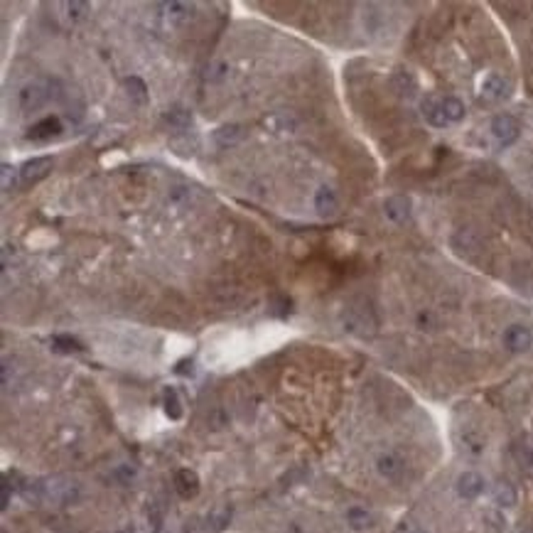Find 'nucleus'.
Instances as JSON below:
<instances>
[{
    "instance_id": "31",
    "label": "nucleus",
    "mask_w": 533,
    "mask_h": 533,
    "mask_svg": "<svg viewBox=\"0 0 533 533\" xmlns=\"http://www.w3.org/2000/svg\"><path fill=\"white\" fill-rule=\"evenodd\" d=\"M192 359H182L180 361L177 366H175V374H180V376H187V374H192Z\"/></svg>"
},
{
    "instance_id": "25",
    "label": "nucleus",
    "mask_w": 533,
    "mask_h": 533,
    "mask_svg": "<svg viewBox=\"0 0 533 533\" xmlns=\"http://www.w3.org/2000/svg\"><path fill=\"white\" fill-rule=\"evenodd\" d=\"M52 346H55L57 351H62V354H72V351H84V344L79 342V339L69 337V334H57V337H52Z\"/></svg>"
},
{
    "instance_id": "4",
    "label": "nucleus",
    "mask_w": 533,
    "mask_h": 533,
    "mask_svg": "<svg viewBox=\"0 0 533 533\" xmlns=\"http://www.w3.org/2000/svg\"><path fill=\"white\" fill-rule=\"evenodd\" d=\"M489 131H492L494 141H497L502 148L511 145V143H516V141H519V136H521L519 121H516L514 116H509V114L494 116V121H492V126H489Z\"/></svg>"
},
{
    "instance_id": "26",
    "label": "nucleus",
    "mask_w": 533,
    "mask_h": 533,
    "mask_svg": "<svg viewBox=\"0 0 533 533\" xmlns=\"http://www.w3.org/2000/svg\"><path fill=\"white\" fill-rule=\"evenodd\" d=\"M263 126L270 128V131H287V128H295V121L287 114H273L268 119H263Z\"/></svg>"
},
{
    "instance_id": "14",
    "label": "nucleus",
    "mask_w": 533,
    "mask_h": 533,
    "mask_svg": "<svg viewBox=\"0 0 533 533\" xmlns=\"http://www.w3.org/2000/svg\"><path fill=\"white\" fill-rule=\"evenodd\" d=\"M160 10H163V18L167 20V23L172 25H180V23H187L192 20V15H194V5L192 3H180V0H172V3H163L158 5Z\"/></svg>"
},
{
    "instance_id": "5",
    "label": "nucleus",
    "mask_w": 533,
    "mask_h": 533,
    "mask_svg": "<svg viewBox=\"0 0 533 533\" xmlns=\"http://www.w3.org/2000/svg\"><path fill=\"white\" fill-rule=\"evenodd\" d=\"M52 167H55V163H52V158H47V155L28 160V163H23V167H20V185H23V187H30V185L42 182V180L52 172Z\"/></svg>"
},
{
    "instance_id": "21",
    "label": "nucleus",
    "mask_w": 533,
    "mask_h": 533,
    "mask_svg": "<svg viewBox=\"0 0 533 533\" xmlns=\"http://www.w3.org/2000/svg\"><path fill=\"white\" fill-rule=\"evenodd\" d=\"M492 497H494V502L502 506V509H511V506H516V502H519V494H516L514 484L506 482V479H502V482L494 484Z\"/></svg>"
},
{
    "instance_id": "22",
    "label": "nucleus",
    "mask_w": 533,
    "mask_h": 533,
    "mask_svg": "<svg viewBox=\"0 0 533 533\" xmlns=\"http://www.w3.org/2000/svg\"><path fill=\"white\" fill-rule=\"evenodd\" d=\"M126 87V94L131 96V101H136V104H148V87L145 82H143L141 77H128L123 82Z\"/></svg>"
},
{
    "instance_id": "23",
    "label": "nucleus",
    "mask_w": 533,
    "mask_h": 533,
    "mask_svg": "<svg viewBox=\"0 0 533 533\" xmlns=\"http://www.w3.org/2000/svg\"><path fill=\"white\" fill-rule=\"evenodd\" d=\"M442 106H445V116L450 123H460V121L465 119L467 109L457 96H445V99H442Z\"/></svg>"
},
{
    "instance_id": "20",
    "label": "nucleus",
    "mask_w": 533,
    "mask_h": 533,
    "mask_svg": "<svg viewBox=\"0 0 533 533\" xmlns=\"http://www.w3.org/2000/svg\"><path fill=\"white\" fill-rule=\"evenodd\" d=\"M165 123L172 128L175 133H185V131H189V126H192V114L185 106H172V109L165 114Z\"/></svg>"
},
{
    "instance_id": "13",
    "label": "nucleus",
    "mask_w": 533,
    "mask_h": 533,
    "mask_svg": "<svg viewBox=\"0 0 533 533\" xmlns=\"http://www.w3.org/2000/svg\"><path fill=\"white\" fill-rule=\"evenodd\" d=\"M344 519H346V526L356 533H364V531L374 529V524H376V516L371 514V509H366V506H349Z\"/></svg>"
},
{
    "instance_id": "29",
    "label": "nucleus",
    "mask_w": 533,
    "mask_h": 533,
    "mask_svg": "<svg viewBox=\"0 0 533 533\" xmlns=\"http://www.w3.org/2000/svg\"><path fill=\"white\" fill-rule=\"evenodd\" d=\"M514 455H516V460H519L521 465H526V467H533V450H531L529 445H516Z\"/></svg>"
},
{
    "instance_id": "3",
    "label": "nucleus",
    "mask_w": 533,
    "mask_h": 533,
    "mask_svg": "<svg viewBox=\"0 0 533 533\" xmlns=\"http://www.w3.org/2000/svg\"><path fill=\"white\" fill-rule=\"evenodd\" d=\"M52 99L50 84L45 82H28L23 89L18 92V104L23 111H37Z\"/></svg>"
},
{
    "instance_id": "30",
    "label": "nucleus",
    "mask_w": 533,
    "mask_h": 533,
    "mask_svg": "<svg viewBox=\"0 0 533 533\" xmlns=\"http://www.w3.org/2000/svg\"><path fill=\"white\" fill-rule=\"evenodd\" d=\"M224 77H226V64H221V62L211 64L209 72H207V79H209V82H221Z\"/></svg>"
},
{
    "instance_id": "17",
    "label": "nucleus",
    "mask_w": 533,
    "mask_h": 533,
    "mask_svg": "<svg viewBox=\"0 0 533 533\" xmlns=\"http://www.w3.org/2000/svg\"><path fill=\"white\" fill-rule=\"evenodd\" d=\"M233 519V506L231 504H216L214 509L209 511V516H207V529L211 533H221L229 529V524H231Z\"/></svg>"
},
{
    "instance_id": "7",
    "label": "nucleus",
    "mask_w": 533,
    "mask_h": 533,
    "mask_svg": "<svg viewBox=\"0 0 533 533\" xmlns=\"http://www.w3.org/2000/svg\"><path fill=\"white\" fill-rule=\"evenodd\" d=\"M376 472L381 474L386 482H398L406 474V460L398 452H381L376 457Z\"/></svg>"
},
{
    "instance_id": "35",
    "label": "nucleus",
    "mask_w": 533,
    "mask_h": 533,
    "mask_svg": "<svg viewBox=\"0 0 533 533\" xmlns=\"http://www.w3.org/2000/svg\"><path fill=\"white\" fill-rule=\"evenodd\" d=\"M150 533H165V529H155V531H150Z\"/></svg>"
},
{
    "instance_id": "2",
    "label": "nucleus",
    "mask_w": 533,
    "mask_h": 533,
    "mask_svg": "<svg viewBox=\"0 0 533 533\" xmlns=\"http://www.w3.org/2000/svg\"><path fill=\"white\" fill-rule=\"evenodd\" d=\"M509 94H511V84L504 74H499V72L484 74L482 84H479V96H482L484 101H489V104H502V101L509 99Z\"/></svg>"
},
{
    "instance_id": "1",
    "label": "nucleus",
    "mask_w": 533,
    "mask_h": 533,
    "mask_svg": "<svg viewBox=\"0 0 533 533\" xmlns=\"http://www.w3.org/2000/svg\"><path fill=\"white\" fill-rule=\"evenodd\" d=\"M40 494H42V502H50V504H57V506H69V504L79 502V497H82V487L69 477H52V479L40 482Z\"/></svg>"
},
{
    "instance_id": "16",
    "label": "nucleus",
    "mask_w": 533,
    "mask_h": 533,
    "mask_svg": "<svg viewBox=\"0 0 533 533\" xmlns=\"http://www.w3.org/2000/svg\"><path fill=\"white\" fill-rule=\"evenodd\" d=\"M211 138H214V143L219 148H233V145H238L243 138H246V128L238 126V123H226V126L216 128Z\"/></svg>"
},
{
    "instance_id": "32",
    "label": "nucleus",
    "mask_w": 533,
    "mask_h": 533,
    "mask_svg": "<svg viewBox=\"0 0 533 533\" xmlns=\"http://www.w3.org/2000/svg\"><path fill=\"white\" fill-rule=\"evenodd\" d=\"M430 324H433V314H430V312H420L418 314V327L420 329H430Z\"/></svg>"
},
{
    "instance_id": "12",
    "label": "nucleus",
    "mask_w": 533,
    "mask_h": 533,
    "mask_svg": "<svg viewBox=\"0 0 533 533\" xmlns=\"http://www.w3.org/2000/svg\"><path fill=\"white\" fill-rule=\"evenodd\" d=\"M175 489H177V494L182 499H194L197 494H199V489H202L199 474H197L194 470H189V467L177 470V472H175Z\"/></svg>"
},
{
    "instance_id": "33",
    "label": "nucleus",
    "mask_w": 533,
    "mask_h": 533,
    "mask_svg": "<svg viewBox=\"0 0 533 533\" xmlns=\"http://www.w3.org/2000/svg\"><path fill=\"white\" fill-rule=\"evenodd\" d=\"M403 533H425V531L418 529V526H403Z\"/></svg>"
},
{
    "instance_id": "18",
    "label": "nucleus",
    "mask_w": 533,
    "mask_h": 533,
    "mask_svg": "<svg viewBox=\"0 0 533 533\" xmlns=\"http://www.w3.org/2000/svg\"><path fill=\"white\" fill-rule=\"evenodd\" d=\"M170 148H172L180 158H192L197 153V148H199V138H197L192 131L175 133V136L170 138Z\"/></svg>"
},
{
    "instance_id": "11",
    "label": "nucleus",
    "mask_w": 533,
    "mask_h": 533,
    "mask_svg": "<svg viewBox=\"0 0 533 533\" xmlns=\"http://www.w3.org/2000/svg\"><path fill=\"white\" fill-rule=\"evenodd\" d=\"M410 199L406 194H393L383 202V214H386L388 221L393 224H406L410 219Z\"/></svg>"
},
{
    "instance_id": "27",
    "label": "nucleus",
    "mask_w": 533,
    "mask_h": 533,
    "mask_svg": "<svg viewBox=\"0 0 533 533\" xmlns=\"http://www.w3.org/2000/svg\"><path fill=\"white\" fill-rule=\"evenodd\" d=\"M393 87L398 89V94L410 96L415 92V79L410 77L408 72H396V77H393Z\"/></svg>"
},
{
    "instance_id": "24",
    "label": "nucleus",
    "mask_w": 533,
    "mask_h": 533,
    "mask_svg": "<svg viewBox=\"0 0 533 533\" xmlns=\"http://www.w3.org/2000/svg\"><path fill=\"white\" fill-rule=\"evenodd\" d=\"M64 10H67V18L72 23H82L87 20V15L92 13V5L84 3V0H72V3H64Z\"/></svg>"
},
{
    "instance_id": "28",
    "label": "nucleus",
    "mask_w": 533,
    "mask_h": 533,
    "mask_svg": "<svg viewBox=\"0 0 533 533\" xmlns=\"http://www.w3.org/2000/svg\"><path fill=\"white\" fill-rule=\"evenodd\" d=\"M0 175H3V189L10 192L15 187V175H20L18 167H13V165L3 163V167H0Z\"/></svg>"
},
{
    "instance_id": "15",
    "label": "nucleus",
    "mask_w": 533,
    "mask_h": 533,
    "mask_svg": "<svg viewBox=\"0 0 533 533\" xmlns=\"http://www.w3.org/2000/svg\"><path fill=\"white\" fill-rule=\"evenodd\" d=\"M314 209H317V214L322 216V219H329V216L337 214L339 199H337V194H334L332 187L324 185V187L317 189V194H314Z\"/></svg>"
},
{
    "instance_id": "9",
    "label": "nucleus",
    "mask_w": 533,
    "mask_h": 533,
    "mask_svg": "<svg viewBox=\"0 0 533 533\" xmlns=\"http://www.w3.org/2000/svg\"><path fill=\"white\" fill-rule=\"evenodd\" d=\"M62 131H64L62 121L57 119V116H47V119L37 121L35 126H30V131L25 133V138L32 143H47V141H52V138L62 136Z\"/></svg>"
},
{
    "instance_id": "19",
    "label": "nucleus",
    "mask_w": 533,
    "mask_h": 533,
    "mask_svg": "<svg viewBox=\"0 0 533 533\" xmlns=\"http://www.w3.org/2000/svg\"><path fill=\"white\" fill-rule=\"evenodd\" d=\"M163 410L170 420H180L185 415V406H182V398H180L177 388L167 386L163 391Z\"/></svg>"
},
{
    "instance_id": "6",
    "label": "nucleus",
    "mask_w": 533,
    "mask_h": 533,
    "mask_svg": "<svg viewBox=\"0 0 533 533\" xmlns=\"http://www.w3.org/2000/svg\"><path fill=\"white\" fill-rule=\"evenodd\" d=\"M504 346L511 354H524L533 346V332L526 324H509L504 329Z\"/></svg>"
},
{
    "instance_id": "34",
    "label": "nucleus",
    "mask_w": 533,
    "mask_h": 533,
    "mask_svg": "<svg viewBox=\"0 0 533 533\" xmlns=\"http://www.w3.org/2000/svg\"><path fill=\"white\" fill-rule=\"evenodd\" d=\"M116 533H136L133 529H121V531H116Z\"/></svg>"
},
{
    "instance_id": "8",
    "label": "nucleus",
    "mask_w": 533,
    "mask_h": 533,
    "mask_svg": "<svg viewBox=\"0 0 533 533\" xmlns=\"http://www.w3.org/2000/svg\"><path fill=\"white\" fill-rule=\"evenodd\" d=\"M455 489H457V494H460L462 499H467V502H472V499L482 497V494H484V489H487V482H484V477H482V474H479V472L467 470V472H462L460 477H457Z\"/></svg>"
},
{
    "instance_id": "10",
    "label": "nucleus",
    "mask_w": 533,
    "mask_h": 533,
    "mask_svg": "<svg viewBox=\"0 0 533 533\" xmlns=\"http://www.w3.org/2000/svg\"><path fill=\"white\" fill-rule=\"evenodd\" d=\"M420 114H423V119L428 121V123L433 126V128L450 126V121H447V116H445V106H442L440 96H425V99L420 101Z\"/></svg>"
}]
</instances>
